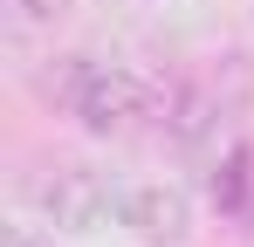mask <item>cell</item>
I'll return each instance as SVG.
<instances>
[{"label": "cell", "instance_id": "6da1fadb", "mask_svg": "<svg viewBox=\"0 0 254 247\" xmlns=\"http://www.w3.org/2000/svg\"><path fill=\"white\" fill-rule=\"evenodd\" d=\"M165 96H172V82H158V76H137V69H89V82H83V96H76V117H83V130L89 137H124L137 117H158L165 110Z\"/></svg>", "mask_w": 254, "mask_h": 247}, {"label": "cell", "instance_id": "7a4b0ae2", "mask_svg": "<svg viewBox=\"0 0 254 247\" xmlns=\"http://www.w3.org/2000/svg\"><path fill=\"white\" fill-rule=\"evenodd\" d=\"M28 199L62 234H96L103 213H110V192H103V179L89 165H48L42 179H28Z\"/></svg>", "mask_w": 254, "mask_h": 247}, {"label": "cell", "instance_id": "3957f363", "mask_svg": "<svg viewBox=\"0 0 254 247\" xmlns=\"http://www.w3.org/2000/svg\"><path fill=\"white\" fill-rule=\"evenodd\" d=\"M117 220L144 247H186L192 241V199L179 185H130L124 199H117Z\"/></svg>", "mask_w": 254, "mask_h": 247}, {"label": "cell", "instance_id": "277c9868", "mask_svg": "<svg viewBox=\"0 0 254 247\" xmlns=\"http://www.w3.org/2000/svg\"><path fill=\"white\" fill-rule=\"evenodd\" d=\"M165 137L179 144V151H199V144H213V130H220V103H213V89H199V82H172L165 96Z\"/></svg>", "mask_w": 254, "mask_h": 247}, {"label": "cell", "instance_id": "5b68a950", "mask_svg": "<svg viewBox=\"0 0 254 247\" xmlns=\"http://www.w3.org/2000/svg\"><path fill=\"white\" fill-rule=\"evenodd\" d=\"M14 247H48V241H35V234H21V241H14Z\"/></svg>", "mask_w": 254, "mask_h": 247}]
</instances>
